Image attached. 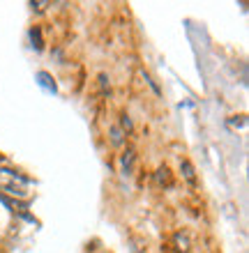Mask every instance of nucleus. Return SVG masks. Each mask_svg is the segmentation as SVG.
<instances>
[{
  "instance_id": "2",
  "label": "nucleus",
  "mask_w": 249,
  "mask_h": 253,
  "mask_svg": "<svg viewBox=\"0 0 249 253\" xmlns=\"http://www.w3.org/2000/svg\"><path fill=\"white\" fill-rule=\"evenodd\" d=\"M37 83H40V87H44L49 94H55V92H58V87H55L53 79H51V74L40 72V74H37Z\"/></svg>"
},
{
  "instance_id": "6",
  "label": "nucleus",
  "mask_w": 249,
  "mask_h": 253,
  "mask_svg": "<svg viewBox=\"0 0 249 253\" xmlns=\"http://www.w3.org/2000/svg\"><path fill=\"white\" fill-rule=\"evenodd\" d=\"M49 2H33V7H37V12H42V9H47Z\"/></svg>"
},
{
  "instance_id": "1",
  "label": "nucleus",
  "mask_w": 249,
  "mask_h": 253,
  "mask_svg": "<svg viewBox=\"0 0 249 253\" xmlns=\"http://www.w3.org/2000/svg\"><path fill=\"white\" fill-rule=\"evenodd\" d=\"M28 187H30V180H28V177L14 173V170H7V168H0V191L9 193L14 198L26 200V198H30Z\"/></svg>"
},
{
  "instance_id": "3",
  "label": "nucleus",
  "mask_w": 249,
  "mask_h": 253,
  "mask_svg": "<svg viewBox=\"0 0 249 253\" xmlns=\"http://www.w3.org/2000/svg\"><path fill=\"white\" fill-rule=\"evenodd\" d=\"M132 164H134V152H132V150H127V152L122 154V159H120L122 175H129V173H132Z\"/></svg>"
},
{
  "instance_id": "4",
  "label": "nucleus",
  "mask_w": 249,
  "mask_h": 253,
  "mask_svg": "<svg viewBox=\"0 0 249 253\" xmlns=\"http://www.w3.org/2000/svg\"><path fill=\"white\" fill-rule=\"evenodd\" d=\"M30 40H33V46L35 48H42V35H40V30H37V28H33V30H30Z\"/></svg>"
},
{
  "instance_id": "5",
  "label": "nucleus",
  "mask_w": 249,
  "mask_h": 253,
  "mask_svg": "<svg viewBox=\"0 0 249 253\" xmlns=\"http://www.w3.org/2000/svg\"><path fill=\"white\" fill-rule=\"evenodd\" d=\"M182 168H185V177H187L189 182H194V170H192V166H189L187 161H185V164H182Z\"/></svg>"
}]
</instances>
